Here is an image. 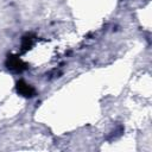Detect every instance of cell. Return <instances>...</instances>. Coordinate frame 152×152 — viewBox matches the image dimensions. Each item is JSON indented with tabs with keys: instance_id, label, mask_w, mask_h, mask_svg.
I'll use <instances>...</instances> for the list:
<instances>
[{
	"instance_id": "1",
	"label": "cell",
	"mask_w": 152,
	"mask_h": 152,
	"mask_svg": "<svg viewBox=\"0 0 152 152\" xmlns=\"http://www.w3.org/2000/svg\"><path fill=\"white\" fill-rule=\"evenodd\" d=\"M17 89H18L19 94H21L23 96H26V97L33 96V94H34V89L30 84L25 83L24 81H19L17 83Z\"/></svg>"
},
{
	"instance_id": "2",
	"label": "cell",
	"mask_w": 152,
	"mask_h": 152,
	"mask_svg": "<svg viewBox=\"0 0 152 152\" xmlns=\"http://www.w3.org/2000/svg\"><path fill=\"white\" fill-rule=\"evenodd\" d=\"M8 65H10L8 68H11V69H14V70H21V65H23V63L20 62L19 58H14V59H11V62H10Z\"/></svg>"
}]
</instances>
